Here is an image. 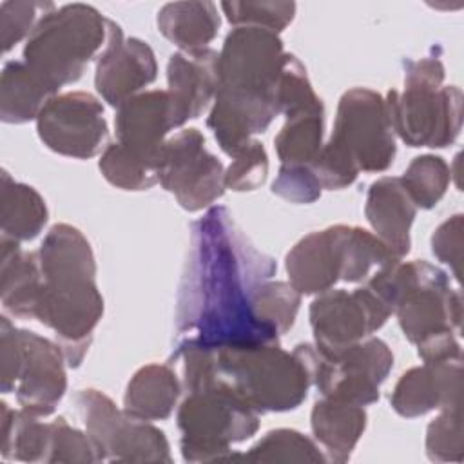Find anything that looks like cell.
<instances>
[{"label": "cell", "mask_w": 464, "mask_h": 464, "mask_svg": "<svg viewBox=\"0 0 464 464\" xmlns=\"http://www.w3.org/2000/svg\"><path fill=\"white\" fill-rule=\"evenodd\" d=\"M54 94L24 60H9L0 76V120L11 125L36 121Z\"/></svg>", "instance_id": "obj_26"}, {"label": "cell", "mask_w": 464, "mask_h": 464, "mask_svg": "<svg viewBox=\"0 0 464 464\" xmlns=\"http://www.w3.org/2000/svg\"><path fill=\"white\" fill-rule=\"evenodd\" d=\"M98 169L111 185L121 190H147L160 183V165L132 154L118 141L103 149Z\"/></svg>", "instance_id": "obj_30"}, {"label": "cell", "mask_w": 464, "mask_h": 464, "mask_svg": "<svg viewBox=\"0 0 464 464\" xmlns=\"http://www.w3.org/2000/svg\"><path fill=\"white\" fill-rule=\"evenodd\" d=\"M397 261L370 230L332 225L301 237L286 254L288 283L301 295H317L335 283H361L370 272Z\"/></svg>", "instance_id": "obj_7"}, {"label": "cell", "mask_w": 464, "mask_h": 464, "mask_svg": "<svg viewBox=\"0 0 464 464\" xmlns=\"http://www.w3.org/2000/svg\"><path fill=\"white\" fill-rule=\"evenodd\" d=\"M286 121L274 138L281 165H312L323 149L324 107L323 102L285 114Z\"/></svg>", "instance_id": "obj_28"}, {"label": "cell", "mask_w": 464, "mask_h": 464, "mask_svg": "<svg viewBox=\"0 0 464 464\" xmlns=\"http://www.w3.org/2000/svg\"><path fill=\"white\" fill-rule=\"evenodd\" d=\"M65 355L56 341L0 317V388L14 392L20 410L49 417L67 392Z\"/></svg>", "instance_id": "obj_9"}, {"label": "cell", "mask_w": 464, "mask_h": 464, "mask_svg": "<svg viewBox=\"0 0 464 464\" xmlns=\"http://www.w3.org/2000/svg\"><path fill=\"white\" fill-rule=\"evenodd\" d=\"M49 210L45 199L31 185L14 181L7 170H2L0 183V221L2 237L18 243L34 239L45 227Z\"/></svg>", "instance_id": "obj_27"}, {"label": "cell", "mask_w": 464, "mask_h": 464, "mask_svg": "<svg viewBox=\"0 0 464 464\" xmlns=\"http://www.w3.org/2000/svg\"><path fill=\"white\" fill-rule=\"evenodd\" d=\"M219 53L205 47L196 51H178L167 63V94L174 129L183 127L188 120L199 118L214 102L219 74Z\"/></svg>", "instance_id": "obj_19"}, {"label": "cell", "mask_w": 464, "mask_h": 464, "mask_svg": "<svg viewBox=\"0 0 464 464\" xmlns=\"http://www.w3.org/2000/svg\"><path fill=\"white\" fill-rule=\"evenodd\" d=\"M107 22L89 4H65L45 13L24 45V62L58 94L60 87L78 82L89 62L107 42Z\"/></svg>", "instance_id": "obj_8"}, {"label": "cell", "mask_w": 464, "mask_h": 464, "mask_svg": "<svg viewBox=\"0 0 464 464\" xmlns=\"http://www.w3.org/2000/svg\"><path fill=\"white\" fill-rule=\"evenodd\" d=\"M444 63L437 54L404 60V89L386 94L395 136L410 147L444 149L462 129V91L444 85Z\"/></svg>", "instance_id": "obj_6"}, {"label": "cell", "mask_w": 464, "mask_h": 464, "mask_svg": "<svg viewBox=\"0 0 464 464\" xmlns=\"http://www.w3.org/2000/svg\"><path fill=\"white\" fill-rule=\"evenodd\" d=\"M276 270V261L248 239L225 207H210L190 230L176 297L178 343L210 348L279 343V334L256 312L257 290Z\"/></svg>", "instance_id": "obj_1"}, {"label": "cell", "mask_w": 464, "mask_h": 464, "mask_svg": "<svg viewBox=\"0 0 464 464\" xmlns=\"http://www.w3.org/2000/svg\"><path fill=\"white\" fill-rule=\"evenodd\" d=\"M439 411L426 430V455L433 462H462V408Z\"/></svg>", "instance_id": "obj_34"}, {"label": "cell", "mask_w": 464, "mask_h": 464, "mask_svg": "<svg viewBox=\"0 0 464 464\" xmlns=\"http://www.w3.org/2000/svg\"><path fill=\"white\" fill-rule=\"evenodd\" d=\"M47 462L92 464L103 460L87 431L72 428L63 417H56L54 420H51Z\"/></svg>", "instance_id": "obj_35"}, {"label": "cell", "mask_w": 464, "mask_h": 464, "mask_svg": "<svg viewBox=\"0 0 464 464\" xmlns=\"http://www.w3.org/2000/svg\"><path fill=\"white\" fill-rule=\"evenodd\" d=\"M158 76V62L150 45L140 38H125L121 27L107 22V42L96 56L94 87L111 107L143 92Z\"/></svg>", "instance_id": "obj_17"}, {"label": "cell", "mask_w": 464, "mask_h": 464, "mask_svg": "<svg viewBox=\"0 0 464 464\" xmlns=\"http://www.w3.org/2000/svg\"><path fill=\"white\" fill-rule=\"evenodd\" d=\"M272 192L285 201L306 205L321 198L323 187L310 165H281Z\"/></svg>", "instance_id": "obj_38"}, {"label": "cell", "mask_w": 464, "mask_h": 464, "mask_svg": "<svg viewBox=\"0 0 464 464\" xmlns=\"http://www.w3.org/2000/svg\"><path fill=\"white\" fill-rule=\"evenodd\" d=\"M158 31L179 51L205 49L218 36L221 18L208 0L169 2L156 16Z\"/></svg>", "instance_id": "obj_25"}, {"label": "cell", "mask_w": 464, "mask_h": 464, "mask_svg": "<svg viewBox=\"0 0 464 464\" xmlns=\"http://www.w3.org/2000/svg\"><path fill=\"white\" fill-rule=\"evenodd\" d=\"M301 297L303 295L288 281L268 279L256 295L257 317L283 335L295 323Z\"/></svg>", "instance_id": "obj_32"}, {"label": "cell", "mask_w": 464, "mask_h": 464, "mask_svg": "<svg viewBox=\"0 0 464 464\" xmlns=\"http://www.w3.org/2000/svg\"><path fill=\"white\" fill-rule=\"evenodd\" d=\"M44 285L38 252L22 250L9 237L0 239V301L7 314L34 319Z\"/></svg>", "instance_id": "obj_22"}, {"label": "cell", "mask_w": 464, "mask_h": 464, "mask_svg": "<svg viewBox=\"0 0 464 464\" xmlns=\"http://www.w3.org/2000/svg\"><path fill=\"white\" fill-rule=\"evenodd\" d=\"M397 154L384 96L368 87L346 91L334 120V130L312 170L326 190L350 187L361 172H384Z\"/></svg>", "instance_id": "obj_4"}, {"label": "cell", "mask_w": 464, "mask_h": 464, "mask_svg": "<svg viewBox=\"0 0 464 464\" xmlns=\"http://www.w3.org/2000/svg\"><path fill=\"white\" fill-rule=\"evenodd\" d=\"M239 460L246 462H328L315 440L297 430L277 428L265 433Z\"/></svg>", "instance_id": "obj_29"}, {"label": "cell", "mask_w": 464, "mask_h": 464, "mask_svg": "<svg viewBox=\"0 0 464 464\" xmlns=\"http://www.w3.org/2000/svg\"><path fill=\"white\" fill-rule=\"evenodd\" d=\"M160 185L188 212L203 210L225 194V167L205 147V136L198 129H181L167 138Z\"/></svg>", "instance_id": "obj_14"}, {"label": "cell", "mask_w": 464, "mask_h": 464, "mask_svg": "<svg viewBox=\"0 0 464 464\" xmlns=\"http://www.w3.org/2000/svg\"><path fill=\"white\" fill-rule=\"evenodd\" d=\"M172 355L183 357L187 392L218 386L257 413L295 410L312 386L303 357L295 350H283L279 343L210 348L181 341Z\"/></svg>", "instance_id": "obj_2"}, {"label": "cell", "mask_w": 464, "mask_h": 464, "mask_svg": "<svg viewBox=\"0 0 464 464\" xmlns=\"http://www.w3.org/2000/svg\"><path fill=\"white\" fill-rule=\"evenodd\" d=\"M53 2L7 0L0 4V40L2 51L9 53L18 42L29 38L38 20L54 9Z\"/></svg>", "instance_id": "obj_37"}, {"label": "cell", "mask_w": 464, "mask_h": 464, "mask_svg": "<svg viewBox=\"0 0 464 464\" xmlns=\"http://www.w3.org/2000/svg\"><path fill=\"white\" fill-rule=\"evenodd\" d=\"M408 196L417 208H433L451 183V167L435 154H420L410 161L401 176Z\"/></svg>", "instance_id": "obj_31"}, {"label": "cell", "mask_w": 464, "mask_h": 464, "mask_svg": "<svg viewBox=\"0 0 464 464\" xmlns=\"http://www.w3.org/2000/svg\"><path fill=\"white\" fill-rule=\"evenodd\" d=\"M366 285L397 315L411 344L444 334H460L462 297L451 288L442 268L424 259H397L377 268Z\"/></svg>", "instance_id": "obj_5"}, {"label": "cell", "mask_w": 464, "mask_h": 464, "mask_svg": "<svg viewBox=\"0 0 464 464\" xmlns=\"http://www.w3.org/2000/svg\"><path fill=\"white\" fill-rule=\"evenodd\" d=\"M223 14L234 27H261L281 33L295 16L294 2H221Z\"/></svg>", "instance_id": "obj_33"}, {"label": "cell", "mask_w": 464, "mask_h": 464, "mask_svg": "<svg viewBox=\"0 0 464 464\" xmlns=\"http://www.w3.org/2000/svg\"><path fill=\"white\" fill-rule=\"evenodd\" d=\"M390 315V308L368 285L350 292L330 288L310 303L314 346L323 353L339 352L381 330Z\"/></svg>", "instance_id": "obj_15"}, {"label": "cell", "mask_w": 464, "mask_h": 464, "mask_svg": "<svg viewBox=\"0 0 464 464\" xmlns=\"http://www.w3.org/2000/svg\"><path fill=\"white\" fill-rule=\"evenodd\" d=\"M176 420L181 431V457L187 462L239 460L241 453H236L232 444L259 430V413L218 386L188 392Z\"/></svg>", "instance_id": "obj_10"}, {"label": "cell", "mask_w": 464, "mask_h": 464, "mask_svg": "<svg viewBox=\"0 0 464 464\" xmlns=\"http://www.w3.org/2000/svg\"><path fill=\"white\" fill-rule=\"evenodd\" d=\"M306 362L312 384L326 399L357 406L379 401L381 384L393 368V353L379 337H366L334 353L319 352L314 343L294 348Z\"/></svg>", "instance_id": "obj_11"}, {"label": "cell", "mask_w": 464, "mask_h": 464, "mask_svg": "<svg viewBox=\"0 0 464 464\" xmlns=\"http://www.w3.org/2000/svg\"><path fill=\"white\" fill-rule=\"evenodd\" d=\"M390 404L397 415L406 419L433 410L462 408V357L410 368L399 377Z\"/></svg>", "instance_id": "obj_18"}, {"label": "cell", "mask_w": 464, "mask_h": 464, "mask_svg": "<svg viewBox=\"0 0 464 464\" xmlns=\"http://www.w3.org/2000/svg\"><path fill=\"white\" fill-rule=\"evenodd\" d=\"M38 259L44 285L34 319L53 330L67 366L76 368L103 315L91 243L76 227L56 223L47 230Z\"/></svg>", "instance_id": "obj_3"}, {"label": "cell", "mask_w": 464, "mask_h": 464, "mask_svg": "<svg viewBox=\"0 0 464 464\" xmlns=\"http://www.w3.org/2000/svg\"><path fill=\"white\" fill-rule=\"evenodd\" d=\"M72 401L102 460L172 462L165 433L150 420H141L123 408H116L109 395L94 388L78 390Z\"/></svg>", "instance_id": "obj_12"}, {"label": "cell", "mask_w": 464, "mask_h": 464, "mask_svg": "<svg viewBox=\"0 0 464 464\" xmlns=\"http://www.w3.org/2000/svg\"><path fill=\"white\" fill-rule=\"evenodd\" d=\"M286 56L277 33L261 27H234L225 36L218 56V89L276 102Z\"/></svg>", "instance_id": "obj_13"}, {"label": "cell", "mask_w": 464, "mask_h": 464, "mask_svg": "<svg viewBox=\"0 0 464 464\" xmlns=\"http://www.w3.org/2000/svg\"><path fill=\"white\" fill-rule=\"evenodd\" d=\"M181 382L169 364L150 362L134 372L123 395V410L141 420H163L174 411Z\"/></svg>", "instance_id": "obj_24"}, {"label": "cell", "mask_w": 464, "mask_h": 464, "mask_svg": "<svg viewBox=\"0 0 464 464\" xmlns=\"http://www.w3.org/2000/svg\"><path fill=\"white\" fill-rule=\"evenodd\" d=\"M462 214H455L440 223L431 234L433 256L450 266L457 281H460L462 276Z\"/></svg>", "instance_id": "obj_39"}, {"label": "cell", "mask_w": 464, "mask_h": 464, "mask_svg": "<svg viewBox=\"0 0 464 464\" xmlns=\"http://www.w3.org/2000/svg\"><path fill=\"white\" fill-rule=\"evenodd\" d=\"M36 132L53 152L89 160L107 147L109 127L102 102L85 91L54 94L36 118Z\"/></svg>", "instance_id": "obj_16"}, {"label": "cell", "mask_w": 464, "mask_h": 464, "mask_svg": "<svg viewBox=\"0 0 464 464\" xmlns=\"http://www.w3.org/2000/svg\"><path fill=\"white\" fill-rule=\"evenodd\" d=\"M366 422L364 406L326 397L315 401L310 413L314 439L323 446L326 460L335 464L350 460L366 430Z\"/></svg>", "instance_id": "obj_23"}, {"label": "cell", "mask_w": 464, "mask_h": 464, "mask_svg": "<svg viewBox=\"0 0 464 464\" xmlns=\"http://www.w3.org/2000/svg\"><path fill=\"white\" fill-rule=\"evenodd\" d=\"M225 169V188L234 192H250L259 188L268 176V154L259 140H250L234 152Z\"/></svg>", "instance_id": "obj_36"}, {"label": "cell", "mask_w": 464, "mask_h": 464, "mask_svg": "<svg viewBox=\"0 0 464 464\" xmlns=\"http://www.w3.org/2000/svg\"><path fill=\"white\" fill-rule=\"evenodd\" d=\"M364 216L373 234L384 243L392 256L404 259L411 246L410 230L417 216V207L401 183V178L384 176L370 185Z\"/></svg>", "instance_id": "obj_21"}, {"label": "cell", "mask_w": 464, "mask_h": 464, "mask_svg": "<svg viewBox=\"0 0 464 464\" xmlns=\"http://www.w3.org/2000/svg\"><path fill=\"white\" fill-rule=\"evenodd\" d=\"M114 129L121 147L160 165L167 134L174 129L167 91H143L123 102L116 107Z\"/></svg>", "instance_id": "obj_20"}]
</instances>
